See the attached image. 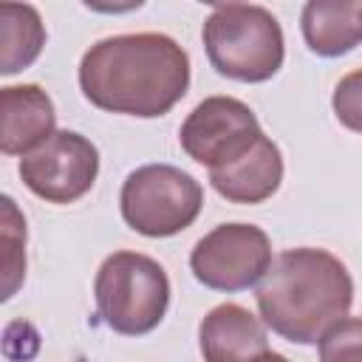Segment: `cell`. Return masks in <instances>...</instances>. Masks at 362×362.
I'll use <instances>...</instances> for the list:
<instances>
[{"instance_id":"obj_18","label":"cell","mask_w":362,"mask_h":362,"mask_svg":"<svg viewBox=\"0 0 362 362\" xmlns=\"http://www.w3.org/2000/svg\"><path fill=\"white\" fill-rule=\"evenodd\" d=\"M198 3H206V6H232V3H240V0H198Z\"/></svg>"},{"instance_id":"obj_12","label":"cell","mask_w":362,"mask_h":362,"mask_svg":"<svg viewBox=\"0 0 362 362\" xmlns=\"http://www.w3.org/2000/svg\"><path fill=\"white\" fill-rule=\"evenodd\" d=\"M300 28L317 57H342L362 45V0H305Z\"/></svg>"},{"instance_id":"obj_10","label":"cell","mask_w":362,"mask_h":362,"mask_svg":"<svg viewBox=\"0 0 362 362\" xmlns=\"http://www.w3.org/2000/svg\"><path fill=\"white\" fill-rule=\"evenodd\" d=\"M198 345L209 362H252L277 359L280 354L269 345L263 317H255L238 303L215 305L198 325Z\"/></svg>"},{"instance_id":"obj_4","label":"cell","mask_w":362,"mask_h":362,"mask_svg":"<svg viewBox=\"0 0 362 362\" xmlns=\"http://www.w3.org/2000/svg\"><path fill=\"white\" fill-rule=\"evenodd\" d=\"M102 322L124 337L158 328L170 305V277L164 266L141 252H113L102 260L93 280Z\"/></svg>"},{"instance_id":"obj_1","label":"cell","mask_w":362,"mask_h":362,"mask_svg":"<svg viewBox=\"0 0 362 362\" xmlns=\"http://www.w3.org/2000/svg\"><path fill=\"white\" fill-rule=\"evenodd\" d=\"M79 88L99 110L156 119L184 99L189 54L158 31L105 37L82 54Z\"/></svg>"},{"instance_id":"obj_8","label":"cell","mask_w":362,"mask_h":362,"mask_svg":"<svg viewBox=\"0 0 362 362\" xmlns=\"http://www.w3.org/2000/svg\"><path fill=\"white\" fill-rule=\"evenodd\" d=\"M257 133L260 122L246 102L235 96H206L184 119L178 141L192 161L209 170L243 150Z\"/></svg>"},{"instance_id":"obj_11","label":"cell","mask_w":362,"mask_h":362,"mask_svg":"<svg viewBox=\"0 0 362 362\" xmlns=\"http://www.w3.org/2000/svg\"><path fill=\"white\" fill-rule=\"evenodd\" d=\"M57 130V110L40 85L0 88V150L25 156Z\"/></svg>"},{"instance_id":"obj_16","label":"cell","mask_w":362,"mask_h":362,"mask_svg":"<svg viewBox=\"0 0 362 362\" xmlns=\"http://www.w3.org/2000/svg\"><path fill=\"white\" fill-rule=\"evenodd\" d=\"M331 107H334V116L342 127L362 133V68L345 74L337 82L334 96H331Z\"/></svg>"},{"instance_id":"obj_14","label":"cell","mask_w":362,"mask_h":362,"mask_svg":"<svg viewBox=\"0 0 362 362\" xmlns=\"http://www.w3.org/2000/svg\"><path fill=\"white\" fill-rule=\"evenodd\" d=\"M0 232H3V246H6V257H3V300H11L17 286L25 277V218L17 212L14 201L6 195L3 198V221H0Z\"/></svg>"},{"instance_id":"obj_7","label":"cell","mask_w":362,"mask_h":362,"mask_svg":"<svg viewBox=\"0 0 362 362\" xmlns=\"http://www.w3.org/2000/svg\"><path fill=\"white\" fill-rule=\"evenodd\" d=\"M99 175V150L76 130H54L20 158L23 184L48 204H74L90 192Z\"/></svg>"},{"instance_id":"obj_2","label":"cell","mask_w":362,"mask_h":362,"mask_svg":"<svg viewBox=\"0 0 362 362\" xmlns=\"http://www.w3.org/2000/svg\"><path fill=\"white\" fill-rule=\"evenodd\" d=\"M257 311L277 337L317 345L320 337L351 311L354 277L348 266L314 246L280 252L257 280Z\"/></svg>"},{"instance_id":"obj_9","label":"cell","mask_w":362,"mask_h":362,"mask_svg":"<svg viewBox=\"0 0 362 362\" xmlns=\"http://www.w3.org/2000/svg\"><path fill=\"white\" fill-rule=\"evenodd\" d=\"M280 181L283 156L280 147L263 130L232 158L218 167H209L212 189L232 204H263L280 189Z\"/></svg>"},{"instance_id":"obj_6","label":"cell","mask_w":362,"mask_h":362,"mask_svg":"<svg viewBox=\"0 0 362 362\" xmlns=\"http://www.w3.org/2000/svg\"><path fill=\"white\" fill-rule=\"evenodd\" d=\"M272 240L255 223H221L189 252V269L212 291H243L272 266Z\"/></svg>"},{"instance_id":"obj_3","label":"cell","mask_w":362,"mask_h":362,"mask_svg":"<svg viewBox=\"0 0 362 362\" xmlns=\"http://www.w3.org/2000/svg\"><path fill=\"white\" fill-rule=\"evenodd\" d=\"M201 40L212 68L235 82H266L286 59V40L277 17L263 6L232 3L204 20Z\"/></svg>"},{"instance_id":"obj_15","label":"cell","mask_w":362,"mask_h":362,"mask_svg":"<svg viewBox=\"0 0 362 362\" xmlns=\"http://www.w3.org/2000/svg\"><path fill=\"white\" fill-rule=\"evenodd\" d=\"M322 362L362 359V317H339L317 342Z\"/></svg>"},{"instance_id":"obj_13","label":"cell","mask_w":362,"mask_h":362,"mask_svg":"<svg viewBox=\"0 0 362 362\" xmlns=\"http://www.w3.org/2000/svg\"><path fill=\"white\" fill-rule=\"evenodd\" d=\"M45 48L40 11L23 0H0V74L11 76L37 62Z\"/></svg>"},{"instance_id":"obj_17","label":"cell","mask_w":362,"mask_h":362,"mask_svg":"<svg viewBox=\"0 0 362 362\" xmlns=\"http://www.w3.org/2000/svg\"><path fill=\"white\" fill-rule=\"evenodd\" d=\"M147 0H82V6H88L96 14H127L141 8Z\"/></svg>"},{"instance_id":"obj_5","label":"cell","mask_w":362,"mask_h":362,"mask_svg":"<svg viewBox=\"0 0 362 362\" xmlns=\"http://www.w3.org/2000/svg\"><path fill=\"white\" fill-rule=\"evenodd\" d=\"M204 206V187L173 164L136 167L119 192L124 223L144 238H173L195 223Z\"/></svg>"}]
</instances>
